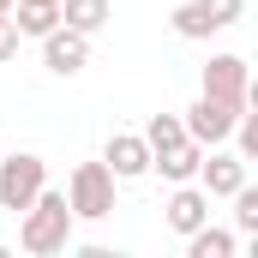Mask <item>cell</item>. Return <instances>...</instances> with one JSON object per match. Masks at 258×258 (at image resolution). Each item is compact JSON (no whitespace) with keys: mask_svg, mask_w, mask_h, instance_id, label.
I'll list each match as a JSON object with an SVG mask.
<instances>
[{"mask_svg":"<svg viewBox=\"0 0 258 258\" xmlns=\"http://www.w3.org/2000/svg\"><path fill=\"white\" fill-rule=\"evenodd\" d=\"M240 108H246V102H228V96H204V90H198V102L180 114V126H186L192 144L210 150V144H228V132H234V120H240Z\"/></svg>","mask_w":258,"mask_h":258,"instance_id":"5b68a950","label":"cell"},{"mask_svg":"<svg viewBox=\"0 0 258 258\" xmlns=\"http://www.w3.org/2000/svg\"><path fill=\"white\" fill-rule=\"evenodd\" d=\"M228 138H234V150H240L246 162H258V114H252V102L240 108V120H234V132H228Z\"/></svg>","mask_w":258,"mask_h":258,"instance_id":"2e32d148","label":"cell"},{"mask_svg":"<svg viewBox=\"0 0 258 258\" xmlns=\"http://www.w3.org/2000/svg\"><path fill=\"white\" fill-rule=\"evenodd\" d=\"M138 138H144V144H150V156H156V150H174V144L186 138V126H180V114H150Z\"/></svg>","mask_w":258,"mask_h":258,"instance_id":"9a60e30c","label":"cell"},{"mask_svg":"<svg viewBox=\"0 0 258 258\" xmlns=\"http://www.w3.org/2000/svg\"><path fill=\"white\" fill-rule=\"evenodd\" d=\"M72 228H78V216H72L66 192H54V186H42V192L18 210V246L36 252V258L66 252V246H72Z\"/></svg>","mask_w":258,"mask_h":258,"instance_id":"6da1fadb","label":"cell"},{"mask_svg":"<svg viewBox=\"0 0 258 258\" xmlns=\"http://www.w3.org/2000/svg\"><path fill=\"white\" fill-rule=\"evenodd\" d=\"M192 180H198L210 198H228L234 186H246V156H240V150H222V144H210Z\"/></svg>","mask_w":258,"mask_h":258,"instance_id":"52a82bcc","label":"cell"},{"mask_svg":"<svg viewBox=\"0 0 258 258\" xmlns=\"http://www.w3.org/2000/svg\"><path fill=\"white\" fill-rule=\"evenodd\" d=\"M240 12H246V0H180L174 6V36L180 42H210L216 30L240 24Z\"/></svg>","mask_w":258,"mask_h":258,"instance_id":"277c9868","label":"cell"},{"mask_svg":"<svg viewBox=\"0 0 258 258\" xmlns=\"http://www.w3.org/2000/svg\"><path fill=\"white\" fill-rule=\"evenodd\" d=\"M0 258H6V246H0Z\"/></svg>","mask_w":258,"mask_h":258,"instance_id":"ffe728a7","label":"cell"},{"mask_svg":"<svg viewBox=\"0 0 258 258\" xmlns=\"http://www.w3.org/2000/svg\"><path fill=\"white\" fill-rule=\"evenodd\" d=\"M108 18H114L108 0H60V24H66V30H78V36H96Z\"/></svg>","mask_w":258,"mask_h":258,"instance_id":"4fadbf2b","label":"cell"},{"mask_svg":"<svg viewBox=\"0 0 258 258\" xmlns=\"http://www.w3.org/2000/svg\"><path fill=\"white\" fill-rule=\"evenodd\" d=\"M102 162H108L114 180H144V174H150V144H144L138 132H114V138L102 144Z\"/></svg>","mask_w":258,"mask_h":258,"instance_id":"9c48e42d","label":"cell"},{"mask_svg":"<svg viewBox=\"0 0 258 258\" xmlns=\"http://www.w3.org/2000/svg\"><path fill=\"white\" fill-rule=\"evenodd\" d=\"M42 186H48V162H42L36 150H18V156H6V150H0V210H12V216H18V210L42 192Z\"/></svg>","mask_w":258,"mask_h":258,"instance_id":"3957f363","label":"cell"},{"mask_svg":"<svg viewBox=\"0 0 258 258\" xmlns=\"http://www.w3.org/2000/svg\"><path fill=\"white\" fill-rule=\"evenodd\" d=\"M204 96H228V102H252V72L240 54H210L204 60Z\"/></svg>","mask_w":258,"mask_h":258,"instance_id":"ba28073f","label":"cell"},{"mask_svg":"<svg viewBox=\"0 0 258 258\" xmlns=\"http://www.w3.org/2000/svg\"><path fill=\"white\" fill-rule=\"evenodd\" d=\"M6 12H12V0H0V18H6Z\"/></svg>","mask_w":258,"mask_h":258,"instance_id":"d6986e66","label":"cell"},{"mask_svg":"<svg viewBox=\"0 0 258 258\" xmlns=\"http://www.w3.org/2000/svg\"><path fill=\"white\" fill-rule=\"evenodd\" d=\"M162 222L186 240L198 222H210V192H204L198 180H180V186H174V198H168V210H162Z\"/></svg>","mask_w":258,"mask_h":258,"instance_id":"30bf717a","label":"cell"},{"mask_svg":"<svg viewBox=\"0 0 258 258\" xmlns=\"http://www.w3.org/2000/svg\"><path fill=\"white\" fill-rule=\"evenodd\" d=\"M42 42V66L54 72V78H78L84 66H90V36H78V30H66V24H54L48 36H36Z\"/></svg>","mask_w":258,"mask_h":258,"instance_id":"8992f818","label":"cell"},{"mask_svg":"<svg viewBox=\"0 0 258 258\" xmlns=\"http://www.w3.org/2000/svg\"><path fill=\"white\" fill-rule=\"evenodd\" d=\"M18 42H24V36H18V24H12V18H0V60H12V54H18Z\"/></svg>","mask_w":258,"mask_h":258,"instance_id":"ac0fdd59","label":"cell"},{"mask_svg":"<svg viewBox=\"0 0 258 258\" xmlns=\"http://www.w3.org/2000/svg\"><path fill=\"white\" fill-rule=\"evenodd\" d=\"M6 18L18 24V36H48L60 24V0H12Z\"/></svg>","mask_w":258,"mask_h":258,"instance_id":"7c38bea8","label":"cell"},{"mask_svg":"<svg viewBox=\"0 0 258 258\" xmlns=\"http://www.w3.org/2000/svg\"><path fill=\"white\" fill-rule=\"evenodd\" d=\"M234 252H240V234H228V228L198 222L192 234H186V258H234Z\"/></svg>","mask_w":258,"mask_h":258,"instance_id":"5bb4252c","label":"cell"},{"mask_svg":"<svg viewBox=\"0 0 258 258\" xmlns=\"http://www.w3.org/2000/svg\"><path fill=\"white\" fill-rule=\"evenodd\" d=\"M114 174H108V162H78L72 168V180H66V204H72V216L78 222H102V216H114Z\"/></svg>","mask_w":258,"mask_h":258,"instance_id":"7a4b0ae2","label":"cell"},{"mask_svg":"<svg viewBox=\"0 0 258 258\" xmlns=\"http://www.w3.org/2000/svg\"><path fill=\"white\" fill-rule=\"evenodd\" d=\"M234 228L240 234H258V186H234Z\"/></svg>","mask_w":258,"mask_h":258,"instance_id":"e0dca14e","label":"cell"},{"mask_svg":"<svg viewBox=\"0 0 258 258\" xmlns=\"http://www.w3.org/2000/svg\"><path fill=\"white\" fill-rule=\"evenodd\" d=\"M198 162H204V144L180 138L174 150H156V156H150V174H162V180L180 186V180H192V174H198Z\"/></svg>","mask_w":258,"mask_h":258,"instance_id":"8fae6325","label":"cell"}]
</instances>
